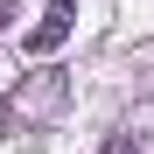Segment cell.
<instances>
[{"label": "cell", "instance_id": "obj_1", "mask_svg": "<svg viewBox=\"0 0 154 154\" xmlns=\"http://www.w3.org/2000/svg\"><path fill=\"white\" fill-rule=\"evenodd\" d=\"M70 28H77V0H49L42 21H35V35H28V56H56L70 42Z\"/></svg>", "mask_w": 154, "mask_h": 154}, {"label": "cell", "instance_id": "obj_2", "mask_svg": "<svg viewBox=\"0 0 154 154\" xmlns=\"http://www.w3.org/2000/svg\"><path fill=\"white\" fill-rule=\"evenodd\" d=\"M98 154H140V147H133V133H119V140H105Z\"/></svg>", "mask_w": 154, "mask_h": 154}]
</instances>
